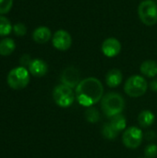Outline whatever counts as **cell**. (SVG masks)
I'll return each mask as SVG.
<instances>
[{
	"instance_id": "1",
	"label": "cell",
	"mask_w": 157,
	"mask_h": 158,
	"mask_svg": "<svg viewBox=\"0 0 157 158\" xmlns=\"http://www.w3.org/2000/svg\"><path fill=\"white\" fill-rule=\"evenodd\" d=\"M75 95L81 106L90 107L102 100L104 96V86L96 78H86L81 81L76 87Z\"/></svg>"
},
{
	"instance_id": "2",
	"label": "cell",
	"mask_w": 157,
	"mask_h": 158,
	"mask_svg": "<svg viewBox=\"0 0 157 158\" xmlns=\"http://www.w3.org/2000/svg\"><path fill=\"white\" fill-rule=\"evenodd\" d=\"M125 107V100L123 96L118 93H108L105 94L101 100V108L107 118H112L118 114H121Z\"/></svg>"
},
{
	"instance_id": "3",
	"label": "cell",
	"mask_w": 157,
	"mask_h": 158,
	"mask_svg": "<svg viewBox=\"0 0 157 158\" xmlns=\"http://www.w3.org/2000/svg\"><path fill=\"white\" fill-rule=\"evenodd\" d=\"M138 15L141 21L147 26L157 23V3L154 0H143L138 7Z\"/></svg>"
},
{
	"instance_id": "4",
	"label": "cell",
	"mask_w": 157,
	"mask_h": 158,
	"mask_svg": "<svg viewBox=\"0 0 157 158\" xmlns=\"http://www.w3.org/2000/svg\"><path fill=\"white\" fill-rule=\"evenodd\" d=\"M30 82V73L24 67H17L11 69L7 75V84L14 90L24 89Z\"/></svg>"
},
{
	"instance_id": "5",
	"label": "cell",
	"mask_w": 157,
	"mask_h": 158,
	"mask_svg": "<svg viewBox=\"0 0 157 158\" xmlns=\"http://www.w3.org/2000/svg\"><path fill=\"white\" fill-rule=\"evenodd\" d=\"M148 89V82L141 75L130 76L125 82L124 91L130 97H140L143 95Z\"/></svg>"
},
{
	"instance_id": "6",
	"label": "cell",
	"mask_w": 157,
	"mask_h": 158,
	"mask_svg": "<svg viewBox=\"0 0 157 158\" xmlns=\"http://www.w3.org/2000/svg\"><path fill=\"white\" fill-rule=\"evenodd\" d=\"M75 94L72 88L65 85L59 84L55 87L53 91V98L55 103L63 108L69 107L75 101Z\"/></svg>"
},
{
	"instance_id": "7",
	"label": "cell",
	"mask_w": 157,
	"mask_h": 158,
	"mask_svg": "<svg viewBox=\"0 0 157 158\" xmlns=\"http://www.w3.org/2000/svg\"><path fill=\"white\" fill-rule=\"evenodd\" d=\"M143 139V133L142 130L138 127H130L128 128L122 136L123 144L130 149L138 148Z\"/></svg>"
},
{
	"instance_id": "8",
	"label": "cell",
	"mask_w": 157,
	"mask_h": 158,
	"mask_svg": "<svg viewBox=\"0 0 157 158\" xmlns=\"http://www.w3.org/2000/svg\"><path fill=\"white\" fill-rule=\"evenodd\" d=\"M52 44L56 49L59 51H67L72 44L71 35L65 30H58L52 37Z\"/></svg>"
},
{
	"instance_id": "9",
	"label": "cell",
	"mask_w": 157,
	"mask_h": 158,
	"mask_svg": "<svg viewBox=\"0 0 157 158\" xmlns=\"http://www.w3.org/2000/svg\"><path fill=\"white\" fill-rule=\"evenodd\" d=\"M60 79L62 84H65L72 89L76 88L81 82L80 71L75 67H68L63 70Z\"/></svg>"
},
{
	"instance_id": "10",
	"label": "cell",
	"mask_w": 157,
	"mask_h": 158,
	"mask_svg": "<svg viewBox=\"0 0 157 158\" xmlns=\"http://www.w3.org/2000/svg\"><path fill=\"white\" fill-rule=\"evenodd\" d=\"M101 50L105 56L115 57L118 55H119V53L121 52V44L118 39L114 37H110L103 42Z\"/></svg>"
},
{
	"instance_id": "11",
	"label": "cell",
	"mask_w": 157,
	"mask_h": 158,
	"mask_svg": "<svg viewBox=\"0 0 157 158\" xmlns=\"http://www.w3.org/2000/svg\"><path fill=\"white\" fill-rule=\"evenodd\" d=\"M28 68L30 73L35 77H43L48 71V66L46 62H44L43 59L40 58L32 59Z\"/></svg>"
},
{
	"instance_id": "12",
	"label": "cell",
	"mask_w": 157,
	"mask_h": 158,
	"mask_svg": "<svg viewBox=\"0 0 157 158\" xmlns=\"http://www.w3.org/2000/svg\"><path fill=\"white\" fill-rule=\"evenodd\" d=\"M52 37V32L48 27L40 26L36 28L32 32V39L37 44H45L47 43Z\"/></svg>"
},
{
	"instance_id": "13",
	"label": "cell",
	"mask_w": 157,
	"mask_h": 158,
	"mask_svg": "<svg viewBox=\"0 0 157 158\" xmlns=\"http://www.w3.org/2000/svg\"><path fill=\"white\" fill-rule=\"evenodd\" d=\"M123 75L122 72L118 69H110L105 75V83L110 88H116L122 82Z\"/></svg>"
},
{
	"instance_id": "14",
	"label": "cell",
	"mask_w": 157,
	"mask_h": 158,
	"mask_svg": "<svg viewBox=\"0 0 157 158\" xmlns=\"http://www.w3.org/2000/svg\"><path fill=\"white\" fill-rule=\"evenodd\" d=\"M140 70L143 75L148 78H155L157 75V63L154 60H146L142 63Z\"/></svg>"
},
{
	"instance_id": "15",
	"label": "cell",
	"mask_w": 157,
	"mask_h": 158,
	"mask_svg": "<svg viewBox=\"0 0 157 158\" xmlns=\"http://www.w3.org/2000/svg\"><path fill=\"white\" fill-rule=\"evenodd\" d=\"M155 120V114L150 110H143L140 113L138 117V122L141 127L143 128H148L154 124Z\"/></svg>"
},
{
	"instance_id": "16",
	"label": "cell",
	"mask_w": 157,
	"mask_h": 158,
	"mask_svg": "<svg viewBox=\"0 0 157 158\" xmlns=\"http://www.w3.org/2000/svg\"><path fill=\"white\" fill-rule=\"evenodd\" d=\"M16 48V44L13 39L4 38L0 41V55L1 56H9L11 55Z\"/></svg>"
},
{
	"instance_id": "17",
	"label": "cell",
	"mask_w": 157,
	"mask_h": 158,
	"mask_svg": "<svg viewBox=\"0 0 157 158\" xmlns=\"http://www.w3.org/2000/svg\"><path fill=\"white\" fill-rule=\"evenodd\" d=\"M111 126L118 132L124 131L127 126V120L126 118L122 114H118L111 118V121L109 122Z\"/></svg>"
},
{
	"instance_id": "18",
	"label": "cell",
	"mask_w": 157,
	"mask_h": 158,
	"mask_svg": "<svg viewBox=\"0 0 157 158\" xmlns=\"http://www.w3.org/2000/svg\"><path fill=\"white\" fill-rule=\"evenodd\" d=\"M13 28L9 19L5 16L0 15V36H6L10 34Z\"/></svg>"
},
{
	"instance_id": "19",
	"label": "cell",
	"mask_w": 157,
	"mask_h": 158,
	"mask_svg": "<svg viewBox=\"0 0 157 158\" xmlns=\"http://www.w3.org/2000/svg\"><path fill=\"white\" fill-rule=\"evenodd\" d=\"M118 133L110 123H105L102 127V135L107 140H115L118 136Z\"/></svg>"
},
{
	"instance_id": "20",
	"label": "cell",
	"mask_w": 157,
	"mask_h": 158,
	"mask_svg": "<svg viewBox=\"0 0 157 158\" xmlns=\"http://www.w3.org/2000/svg\"><path fill=\"white\" fill-rule=\"evenodd\" d=\"M85 118L90 123H96L100 119V114L95 107L90 106L85 111Z\"/></svg>"
},
{
	"instance_id": "21",
	"label": "cell",
	"mask_w": 157,
	"mask_h": 158,
	"mask_svg": "<svg viewBox=\"0 0 157 158\" xmlns=\"http://www.w3.org/2000/svg\"><path fill=\"white\" fill-rule=\"evenodd\" d=\"M144 155L146 158H155L157 156V145L151 143L144 149Z\"/></svg>"
},
{
	"instance_id": "22",
	"label": "cell",
	"mask_w": 157,
	"mask_h": 158,
	"mask_svg": "<svg viewBox=\"0 0 157 158\" xmlns=\"http://www.w3.org/2000/svg\"><path fill=\"white\" fill-rule=\"evenodd\" d=\"M13 6V0H0V14H6Z\"/></svg>"
},
{
	"instance_id": "23",
	"label": "cell",
	"mask_w": 157,
	"mask_h": 158,
	"mask_svg": "<svg viewBox=\"0 0 157 158\" xmlns=\"http://www.w3.org/2000/svg\"><path fill=\"white\" fill-rule=\"evenodd\" d=\"M13 31L18 36H24L26 34V32H27V28L23 23L19 22V23H16L13 26Z\"/></svg>"
},
{
	"instance_id": "24",
	"label": "cell",
	"mask_w": 157,
	"mask_h": 158,
	"mask_svg": "<svg viewBox=\"0 0 157 158\" xmlns=\"http://www.w3.org/2000/svg\"><path fill=\"white\" fill-rule=\"evenodd\" d=\"M31 60H32V59H31V57H30L29 55H24V56L20 58V64L22 65L21 67H24V68H25V66H28V67H29V65H30V63L31 62Z\"/></svg>"
},
{
	"instance_id": "25",
	"label": "cell",
	"mask_w": 157,
	"mask_h": 158,
	"mask_svg": "<svg viewBox=\"0 0 157 158\" xmlns=\"http://www.w3.org/2000/svg\"><path fill=\"white\" fill-rule=\"evenodd\" d=\"M145 138H146V140H149V141H152V140H154V139H155L156 138V134L154 132V131H149V132H147L146 134H145Z\"/></svg>"
},
{
	"instance_id": "26",
	"label": "cell",
	"mask_w": 157,
	"mask_h": 158,
	"mask_svg": "<svg viewBox=\"0 0 157 158\" xmlns=\"http://www.w3.org/2000/svg\"><path fill=\"white\" fill-rule=\"evenodd\" d=\"M150 88H151L152 91L157 92V78L156 79H155V80H153V81L150 82Z\"/></svg>"
},
{
	"instance_id": "27",
	"label": "cell",
	"mask_w": 157,
	"mask_h": 158,
	"mask_svg": "<svg viewBox=\"0 0 157 158\" xmlns=\"http://www.w3.org/2000/svg\"><path fill=\"white\" fill-rule=\"evenodd\" d=\"M156 3H157V0H156Z\"/></svg>"
}]
</instances>
